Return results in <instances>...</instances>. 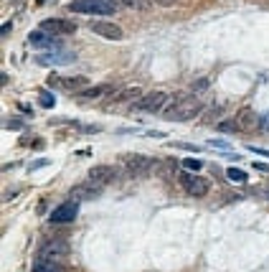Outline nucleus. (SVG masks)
<instances>
[{
    "label": "nucleus",
    "mask_w": 269,
    "mask_h": 272,
    "mask_svg": "<svg viewBox=\"0 0 269 272\" xmlns=\"http://www.w3.org/2000/svg\"><path fill=\"white\" fill-rule=\"evenodd\" d=\"M201 109H203V102L196 94H175L173 99H168L160 115H163V120H170V122H188V120L198 117Z\"/></svg>",
    "instance_id": "obj_1"
},
{
    "label": "nucleus",
    "mask_w": 269,
    "mask_h": 272,
    "mask_svg": "<svg viewBox=\"0 0 269 272\" xmlns=\"http://www.w3.org/2000/svg\"><path fill=\"white\" fill-rule=\"evenodd\" d=\"M120 168L125 176L130 178H142V176H150L155 171V161L147 155H137V153H127L122 155V161H120Z\"/></svg>",
    "instance_id": "obj_2"
},
{
    "label": "nucleus",
    "mask_w": 269,
    "mask_h": 272,
    "mask_svg": "<svg viewBox=\"0 0 269 272\" xmlns=\"http://www.w3.org/2000/svg\"><path fill=\"white\" fill-rule=\"evenodd\" d=\"M69 10L89 13V15H112L117 10V3L115 0H71Z\"/></svg>",
    "instance_id": "obj_3"
},
{
    "label": "nucleus",
    "mask_w": 269,
    "mask_h": 272,
    "mask_svg": "<svg viewBox=\"0 0 269 272\" xmlns=\"http://www.w3.org/2000/svg\"><path fill=\"white\" fill-rule=\"evenodd\" d=\"M69 255V244H66V239H59V237H51V239H43L41 247H38V257L43 260H54L59 262L61 257Z\"/></svg>",
    "instance_id": "obj_4"
},
{
    "label": "nucleus",
    "mask_w": 269,
    "mask_h": 272,
    "mask_svg": "<svg viewBox=\"0 0 269 272\" xmlns=\"http://www.w3.org/2000/svg\"><path fill=\"white\" fill-rule=\"evenodd\" d=\"M38 31L61 38V36H71L76 31V23H74V20H66V18H46V20H41Z\"/></svg>",
    "instance_id": "obj_5"
},
{
    "label": "nucleus",
    "mask_w": 269,
    "mask_h": 272,
    "mask_svg": "<svg viewBox=\"0 0 269 272\" xmlns=\"http://www.w3.org/2000/svg\"><path fill=\"white\" fill-rule=\"evenodd\" d=\"M168 104V94L165 92H150L145 97H140L132 104L134 112H163V107Z\"/></svg>",
    "instance_id": "obj_6"
},
{
    "label": "nucleus",
    "mask_w": 269,
    "mask_h": 272,
    "mask_svg": "<svg viewBox=\"0 0 269 272\" xmlns=\"http://www.w3.org/2000/svg\"><path fill=\"white\" fill-rule=\"evenodd\" d=\"M178 181H181V186L186 188V193H191L196 198H203L208 193V181L206 178H198V176H191L186 168H183L181 176H178Z\"/></svg>",
    "instance_id": "obj_7"
},
{
    "label": "nucleus",
    "mask_w": 269,
    "mask_h": 272,
    "mask_svg": "<svg viewBox=\"0 0 269 272\" xmlns=\"http://www.w3.org/2000/svg\"><path fill=\"white\" fill-rule=\"evenodd\" d=\"M49 87L61 89V92H81L89 87L86 77H49Z\"/></svg>",
    "instance_id": "obj_8"
},
{
    "label": "nucleus",
    "mask_w": 269,
    "mask_h": 272,
    "mask_svg": "<svg viewBox=\"0 0 269 272\" xmlns=\"http://www.w3.org/2000/svg\"><path fill=\"white\" fill-rule=\"evenodd\" d=\"M89 31L107 38V41H122L125 38V31L117 23H112V20H92V23H89Z\"/></svg>",
    "instance_id": "obj_9"
},
{
    "label": "nucleus",
    "mask_w": 269,
    "mask_h": 272,
    "mask_svg": "<svg viewBox=\"0 0 269 272\" xmlns=\"http://www.w3.org/2000/svg\"><path fill=\"white\" fill-rule=\"evenodd\" d=\"M76 214H79V203L76 201H64L61 206H56L51 211V221L54 224H69V221L76 219Z\"/></svg>",
    "instance_id": "obj_10"
},
{
    "label": "nucleus",
    "mask_w": 269,
    "mask_h": 272,
    "mask_svg": "<svg viewBox=\"0 0 269 272\" xmlns=\"http://www.w3.org/2000/svg\"><path fill=\"white\" fill-rule=\"evenodd\" d=\"M117 178V168H112V166H94V168H89L86 173V181H92V183L97 186H107L109 181H115Z\"/></svg>",
    "instance_id": "obj_11"
},
{
    "label": "nucleus",
    "mask_w": 269,
    "mask_h": 272,
    "mask_svg": "<svg viewBox=\"0 0 269 272\" xmlns=\"http://www.w3.org/2000/svg\"><path fill=\"white\" fill-rule=\"evenodd\" d=\"M99 193H102V186L92 183V181H84V183H79V186L71 188L69 196L74 201H94V198H99Z\"/></svg>",
    "instance_id": "obj_12"
},
{
    "label": "nucleus",
    "mask_w": 269,
    "mask_h": 272,
    "mask_svg": "<svg viewBox=\"0 0 269 272\" xmlns=\"http://www.w3.org/2000/svg\"><path fill=\"white\" fill-rule=\"evenodd\" d=\"M41 66H64V64H74L76 61V56L71 54V51H51V54H43V56H38L36 59Z\"/></svg>",
    "instance_id": "obj_13"
},
{
    "label": "nucleus",
    "mask_w": 269,
    "mask_h": 272,
    "mask_svg": "<svg viewBox=\"0 0 269 272\" xmlns=\"http://www.w3.org/2000/svg\"><path fill=\"white\" fill-rule=\"evenodd\" d=\"M115 94V84H94V87H86L81 92H76L79 102H89V99H97V97H109Z\"/></svg>",
    "instance_id": "obj_14"
},
{
    "label": "nucleus",
    "mask_w": 269,
    "mask_h": 272,
    "mask_svg": "<svg viewBox=\"0 0 269 272\" xmlns=\"http://www.w3.org/2000/svg\"><path fill=\"white\" fill-rule=\"evenodd\" d=\"M28 41H31V46H36V49H61V38L49 36V33H43L38 28L28 33Z\"/></svg>",
    "instance_id": "obj_15"
},
{
    "label": "nucleus",
    "mask_w": 269,
    "mask_h": 272,
    "mask_svg": "<svg viewBox=\"0 0 269 272\" xmlns=\"http://www.w3.org/2000/svg\"><path fill=\"white\" fill-rule=\"evenodd\" d=\"M257 125V117H254V112L249 109V107H244L239 115H236V127L239 130H252Z\"/></svg>",
    "instance_id": "obj_16"
},
{
    "label": "nucleus",
    "mask_w": 269,
    "mask_h": 272,
    "mask_svg": "<svg viewBox=\"0 0 269 272\" xmlns=\"http://www.w3.org/2000/svg\"><path fill=\"white\" fill-rule=\"evenodd\" d=\"M33 272H61V267H59V262H54V260L38 257V260L33 262Z\"/></svg>",
    "instance_id": "obj_17"
},
{
    "label": "nucleus",
    "mask_w": 269,
    "mask_h": 272,
    "mask_svg": "<svg viewBox=\"0 0 269 272\" xmlns=\"http://www.w3.org/2000/svg\"><path fill=\"white\" fill-rule=\"evenodd\" d=\"M38 104H41L43 109H54V107H56V97L43 89V92H38Z\"/></svg>",
    "instance_id": "obj_18"
},
{
    "label": "nucleus",
    "mask_w": 269,
    "mask_h": 272,
    "mask_svg": "<svg viewBox=\"0 0 269 272\" xmlns=\"http://www.w3.org/2000/svg\"><path fill=\"white\" fill-rule=\"evenodd\" d=\"M226 178L231 181V183H246V178H249V176H246V171H241V168H229Z\"/></svg>",
    "instance_id": "obj_19"
},
{
    "label": "nucleus",
    "mask_w": 269,
    "mask_h": 272,
    "mask_svg": "<svg viewBox=\"0 0 269 272\" xmlns=\"http://www.w3.org/2000/svg\"><path fill=\"white\" fill-rule=\"evenodd\" d=\"M173 171H175V163H170V161H165V163H155V173L163 176V178L173 176Z\"/></svg>",
    "instance_id": "obj_20"
},
{
    "label": "nucleus",
    "mask_w": 269,
    "mask_h": 272,
    "mask_svg": "<svg viewBox=\"0 0 269 272\" xmlns=\"http://www.w3.org/2000/svg\"><path fill=\"white\" fill-rule=\"evenodd\" d=\"M125 8H132V10H147V0H120Z\"/></svg>",
    "instance_id": "obj_21"
},
{
    "label": "nucleus",
    "mask_w": 269,
    "mask_h": 272,
    "mask_svg": "<svg viewBox=\"0 0 269 272\" xmlns=\"http://www.w3.org/2000/svg\"><path fill=\"white\" fill-rule=\"evenodd\" d=\"M132 97H142V92H140L137 87H134V89H125V92H120V94H117V102H130Z\"/></svg>",
    "instance_id": "obj_22"
},
{
    "label": "nucleus",
    "mask_w": 269,
    "mask_h": 272,
    "mask_svg": "<svg viewBox=\"0 0 269 272\" xmlns=\"http://www.w3.org/2000/svg\"><path fill=\"white\" fill-rule=\"evenodd\" d=\"M183 168L186 171H201L203 168V161H198V158H183Z\"/></svg>",
    "instance_id": "obj_23"
},
{
    "label": "nucleus",
    "mask_w": 269,
    "mask_h": 272,
    "mask_svg": "<svg viewBox=\"0 0 269 272\" xmlns=\"http://www.w3.org/2000/svg\"><path fill=\"white\" fill-rule=\"evenodd\" d=\"M257 127L264 130V132H269V112H264V115L257 117Z\"/></svg>",
    "instance_id": "obj_24"
},
{
    "label": "nucleus",
    "mask_w": 269,
    "mask_h": 272,
    "mask_svg": "<svg viewBox=\"0 0 269 272\" xmlns=\"http://www.w3.org/2000/svg\"><path fill=\"white\" fill-rule=\"evenodd\" d=\"M211 148H218V150H231V143L229 140H208Z\"/></svg>",
    "instance_id": "obj_25"
},
{
    "label": "nucleus",
    "mask_w": 269,
    "mask_h": 272,
    "mask_svg": "<svg viewBox=\"0 0 269 272\" xmlns=\"http://www.w3.org/2000/svg\"><path fill=\"white\" fill-rule=\"evenodd\" d=\"M173 148H178V150H188V153H198V145H191V143H173Z\"/></svg>",
    "instance_id": "obj_26"
},
{
    "label": "nucleus",
    "mask_w": 269,
    "mask_h": 272,
    "mask_svg": "<svg viewBox=\"0 0 269 272\" xmlns=\"http://www.w3.org/2000/svg\"><path fill=\"white\" fill-rule=\"evenodd\" d=\"M3 127H5V130H20V127H23V122H18V120H5Z\"/></svg>",
    "instance_id": "obj_27"
},
{
    "label": "nucleus",
    "mask_w": 269,
    "mask_h": 272,
    "mask_svg": "<svg viewBox=\"0 0 269 272\" xmlns=\"http://www.w3.org/2000/svg\"><path fill=\"white\" fill-rule=\"evenodd\" d=\"M155 5H163V8H173V5H178L181 0H152Z\"/></svg>",
    "instance_id": "obj_28"
},
{
    "label": "nucleus",
    "mask_w": 269,
    "mask_h": 272,
    "mask_svg": "<svg viewBox=\"0 0 269 272\" xmlns=\"http://www.w3.org/2000/svg\"><path fill=\"white\" fill-rule=\"evenodd\" d=\"M216 127H218V130H226V132H231V130H236V122H218Z\"/></svg>",
    "instance_id": "obj_29"
},
{
    "label": "nucleus",
    "mask_w": 269,
    "mask_h": 272,
    "mask_svg": "<svg viewBox=\"0 0 269 272\" xmlns=\"http://www.w3.org/2000/svg\"><path fill=\"white\" fill-rule=\"evenodd\" d=\"M249 150H252V153H257V155H264V158H269V150H267V148H257V145H252Z\"/></svg>",
    "instance_id": "obj_30"
},
{
    "label": "nucleus",
    "mask_w": 269,
    "mask_h": 272,
    "mask_svg": "<svg viewBox=\"0 0 269 272\" xmlns=\"http://www.w3.org/2000/svg\"><path fill=\"white\" fill-rule=\"evenodd\" d=\"M41 166H49V158H41V161L31 163V171H36V168H41Z\"/></svg>",
    "instance_id": "obj_31"
},
{
    "label": "nucleus",
    "mask_w": 269,
    "mask_h": 272,
    "mask_svg": "<svg viewBox=\"0 0 269 272\" xmlns=\"http://www.w3.org/2000/svg\"><path fill=\"white\" fill-rule=\"evenodd\" d=\"M254 168L262 171V173H269V163H254Z\"/></svg>",
    "instance_id": "obj_32"
},
{
    "label": "nucleus",
    "mask_w": 269,
    "mask_h": 272,
    "mask_svg": "<svg viewBox=\"0 0 269 272\" xmlns=\"http://www.w3.org/2000/svg\"><path fill=\"white\" fill-rule=\"evenodd\" d=\"M10 28H13V23H3V28H0V33H3V36H8V33H10Z\"/></svg>",
    "instance_id": "obj_33"
},
{
    "label": "nucleus",
    "mask_w": 269,
    "mask_h": 272,
    "mask_svg": "<svg viewBox=\"0 0 269 272\" xmlns=\"http://www.w3.org/2000/svg\"><path fill=\"white\" fill-rule=\"evenodd\" d=\"M208 87V79H201V82H196V89H206Z\"/></svg>",
    "instance_id": "obj_34"
},
{
    "label": "nucleus",
    "mask_w": 269,
    "mask_h": 272,
    "mask_svg": "<svg viewBox=\"0 0 269 272\" xmlns=\"http://www.w3.org/2000/svg\"><path fill=\"white\" fill-rule=\"evenodd\" d=\"M49 3V0H36V5H46Z\"/></svg>",
    "instance_id": "obj_35"
}]
</instances>
